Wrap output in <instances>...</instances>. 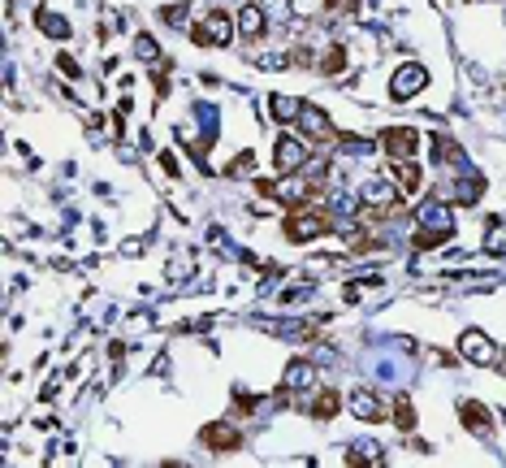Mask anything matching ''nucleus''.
<instances>
[{"label": "nucleus", "mask_w": 506, "mask_h": 468, "mask_svg": "<svg viewBox=\"0 0 506 468\" xmlns=\"http://www.w3.org/2000/svg\"><path fill=\"white\" fill-rule=\"evenodd\" d=\"M364 199L376 204V208H394V204H399V191H394L385 178H372V182L364 187Z\"/></svg>", "instance_id": "obj_11"}, {"label": "nucleus", "mask_w": 506, "mask_h": 468, "mask_svg": "<svg viewBox=\"0 0 506 468\" xmlns=\"http://www.w3.org/2000/svg\"><path fill=\"white\" fill-rule=\"evenodd\" d=\"M238 170H251V152H243V156H238V161L230 165V174H238Z\"/></svg>", "instance_id": "obj_26"}, {"label": "nucleus", "mask_w": 506, "mask_h": 468, "mask_svg": "<svg viewBox=\"0 0 506 468\" xmlns=\"http://www.w3.org/2000/svg\"><path fill=\"white\" fill-rule=\"evenodd\" d=\"M35 22H39V31H43V35H52V39H70V22H65V18H56V14L39 9V14H35Z\"/></svg>", "instance_id": "obj_16"}, {"label": "nucleus", "mask_w": 506, "mask_h": 468, "mask_svg": "<svg viewBox=\"0 0 506 468\" xmlns=\"http://www.w3.org/2000/svg\"><path fill=\"white\" fill-rule=\"evenodd\" d=\"M424 87H428L424 66H403L399 74H394V83H389V95H394V100H407V95H416V91H424Z\"/></svg>", "instance_id": "obj_6"}, {"label": "nucleus", "mask_w": 506, "mask_h": 468, "mask_svg": "<svg viewBox=\"0 0 506 468\" xmlns=\"http://www.w3.org/2000/svg\"><path fill=\"white\" fill-rule=\"evenodd\" d=\"M459 416H463V425H468L472 434H480V438H489V430H493V416H489V407H485V403H476V399H468V403L459 407Z\"/></svg>", "instance_id": "obj_8"}, {"label": "nucleus", "mask_w": 506, "mask_h": 468, "mask_svg": "<svg viewBox=\"0 0 506 468\" xmlns=\"http://www.w3.org/2000/svg\"><path fill=\"white\" fill-rule=\"evenodd\" d=\"M312 382H316V373H312L307 360H295L290 369H286V390H307Z\"/></svg>", "instance_id": "obj_14"}, {"label": "nucleus", "mask_w": 506, "mask_h": 468, "mask_svg": "<svg viewBox=\"0 0 506 468\" xmlns=\"http://www.w3.org/2000/svg\"><path fill=\"white\" fill-rule=\"evenodd\" d=\"M420 222H424V226H433V230H446V234H450V213H446L441 204H428L424 213H420Z\"/></svg>", "instance_id": "obj_19"}, {"label": "nucleus", "mask_w": 506, "mask_h": 468, "mask_svg": "<svg viewBox=\"0 0 506 468\" xmlns=\"http://www.w3.org/2000/svg\"><path fill=\"white\" fill-rule=\"evenodd\" d=\"M381 147L394 156V161H416L420 135H416L411 126H389V130H381Z\"/></svg>", "instance_id": "obj_3"}, {"label": "nucleus", "mask_w": 506, "mask_h": 468, "mask_svg": "<svg viewBox=\"0 0 506 468\" xmlns=\"http://www.w3.org/2000/svg\"><path fill=\"white\" fill-rule=\"evenodd\" d=\"M325 230H329V217L316 213V208H295V213L286 217V234H290L295 243L316 239V234H325Z\"/></svg>", "instance_id": "obj_2"}, {"label": "nucleus", "mask_w": 506, "mask_h": 468, "mask_svg": "<svg viewBox=\"0 0 506 468\" xmlns=\"http://www.w3.org/2000/svg\"><path fill=\"white\" fill-rule=\"evenodd\" d=\"M160 18H164L169 26H178V22H182L186 14H182V5H169V9H160Z\"/></svg>", "instance_id": "obj_24"}, {"label": "nucleus", "mask_w": 506, "mask_h": 468, "mask_svg": "<svg viewBox=\"0 0 506 468\" xmlns=\"http://www.w3.org/2000/svg\"><path fill=\"white\" fill-rule=\"evenodd\" d=\"M342 66H347V52H342V48H333L329 57H325V74H337Z\"/></svg>", "instance_id": "obj_23"}, {"label": "nucleus", "mask_w": 506, "mask_h": 468, "mask_svg": "<svg viewBox=\"0 0 506 468\" xmlns=\"http://www.w3.org/2000/svg\"><path fill=\"white\" fill-rule=\"evenodd\" d=\"M299 122H303V130H307L312 139H333V126H329V118H325V113L316 109V104H303Z\"/></svg>", "instance_id": "obj_10"}, {"label": "nucleus", "mask_w": 506, "mask_h": 468, "mask_svg": "<svg viewBox=\"0 0 506 468\" xmlns=\"http://www.w3.org/2000/svg\"><path fill=\"white\" fill-rule=\"evenodd\" d=\"M394 425H399L403 434H411V430H416V407H411V399H407V395L394 399Z\"/></svg>", "instance_id": "obj_17"}, {"label": "nucleus", "mask_w": 506, "mask_h": 468, "mask_svg": "<svg viewBox=\"0 0 506 468\" xmlns=\"http://www.w3.org/2000/svg\"><path fill=\"white\" fill-rule=\"evenodd\" d=\"M303 161H307V147H303V139H295V135H281V139H277V147H273V165H277L281 174H295Z\"/></svg>", "instance_id": "obj_4"}, {"label": "nucleus", "mask_w": 506, "mask_h": 468, "mask_svg": "<svg viewBox=\"0 0 506 468\" xmlns=\"http://www.w3.org/2000/svg\"><path fill=\"white\" fill-rule=\"evenodd\" d=\"M264 14H268V18H277V22H286L290 0H264Z\"/></svg>", "instance_id": "obj_22"}, {"label": "nucleus", "mask_w": 506, "mask_h": 468, "mask_svg": "<svg viewBox=\"0 0 506 468\" xmlns=\"http://www.w3.org/2000/svg\"><path fill=\"white\" fill-rule=\"evenodd\" d=\"M459 351H463V360H472V364H497V347H493L480 330H463Z\"/></svg>", "instance_id": "obj_5"}, {"label": "nucleus", "mask_w": 506, "mask_h": 468, "mask_svg": "<svg viewBox=\"0 0 506 468\" xmlns=\"http://www.w3.org/2000/svg\"><path fill=\"white\" fill-rule=\"evenodd\" d=\"M268 109H273L277 122H295V118L303 113V104H299L295 95H273V100H268Z\"/></svg>", "instance_id": "obj_15"}, {"label": "nucleus", "mask_w": 506, "mask_h": 468, "mask_svg": "<svg viewBox=\"0 0 506 468\" xmlns=\"http://www.w3.org/2000/svg\"><path fill=\"white\" fill-rule=\"evenodd\" d=\"M394 178H399V195L403 199H416L424 191V174L416 161H394Z\"/></svg>", "instance_id": "obj_7"}, {"label": "nucleus", "mask_w": 506, "mask_h": 468, "mask_svg": "<svg viewBox=\"0 0 506 468\" xmlns=\"http://www.w3.org/2000/svg\"><path fill=\"white\" fill-rule=\"evenodd\" d=\"M191 35H195V43H204V48H225L234 39V22H230V14H208L199 26H191Z\"/></svg>", "instance_id": "obj_1"}, {"label": "nucleus", "mask_w": 506, "mask_h": 468, "mask_svg": "<svg viewBox=\"0 0 506 468\" xmlns=\"http://www.w3.org/2000/svg\"><path fill=\"white\" fill-rule=\"evenodd\" d=\"M347 403H351V412L359 416V421H376V416H381V403H376L368 390H351V399H347Z\"/></svg>", "instance_id": "obj_13"}, {"label": "nucleus", "mask_w": 506, "mask_h": 468, "mask_svg": "<svg viewBox=\"0 0 506 468\" xmlns=\"http://www.w3.org/2000/svg\"><path fill=\"white\" fill-rule=\"evenodd\" d=\"M135 52H139L143 61H160V48H156L152 35H139V39H135Z\"/></svg>", "instance_id": "obj_20"}, {"label": "nucleus", "mask_w": 506, "mask_h": 468, "mask_svg": "<svg viewBox=\"0 0 506 468\" xmlns=\"http://www.w3.org/2000/svg\"><path fill=\"white\" fill-rule=\"evenodd\" d=\"M264 18H268V14H264L260 5H243V9H238V31H243L247 39H255V35H264Z\"/></svg>", "instance_id": "obj_12"}, {"label": "nucleus", "mask_w": 506, "mask_h": 468, "mask_svg": "<svg viewBox=\"0 0 506 468\" xmlns=\"http://www.w3.org/2000/svg\"><path fill=\"white\" fill-rule=\"evenodd\" d=\"M446 239H450L446 230H420L411 243H416V247H437V243H446Z\"/></svg>", "instance_id": "obj_21"}, {"label": "nucleus", "mask_w": 506, "mask_h": 468, "mask_svg": "<svg viewBox=\"0 0 506 468\" xmlns=\"http://www.w3.org/2000/svg\"><path fill=\"white\" fill-rule=\"evenodd\" d=\"M204 442H208L212 451H238L243 434H238L234 425H208V430H204Z\"/></svg>", "instance_id": "obj_9"}, {"label": "nucleus", "mask_w": 506, "mask_h": 468, "mask_svg": "<svg viewBox=\"0 0 506 468\" xmlns=\"http://www.w3.org/2000/svg\"><path fill=\"white\" fill-rule=\"evenodd\" d=\"M337 407H342V395H337V390H325V395L312 403V416H316V421H329Z\"/></svg>", "instance_id": "obj_18"}, {"label": "nucleus", "mask_w": 506, "mask_h": 468, "mask_svg": "<svg viewBox=\"0 0 506 468\" xmlns=\"http://www.w3.org/2000/svg\"><path fill=\"white\" fill-rule=\"evenodd\" d=\"M56 66H61V70H65L70 78H78V61H74V57H65V52H61V57H56Z\"/></svg>", "instance_id": "obj_25"}]
</instances>
